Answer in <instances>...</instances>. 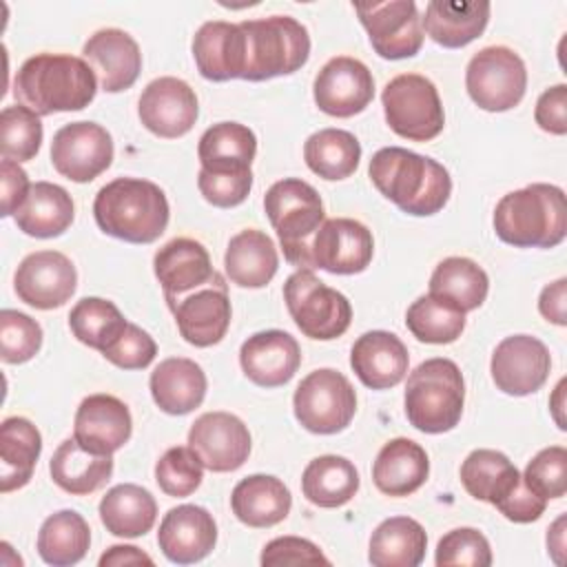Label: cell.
Instances as JSON below:
<instances>
[{
    "instance_id": "9",
    "label": "cell",
    "mask_w": 567,
    "mask_h": 567,
    "mask_svg": "<svg viewBox=\"0 0 567 567\" xmlns=\"http://www.w3.org/2000/svg\"><path fill=\"white\" fill-rule=\"evenodd\" d=\"M388 126L405 140L430 142L445 126V113L432 80L419 73L392 78L381 93Z\"/></svg>"
},
{
    "instance_id": "33",
    "label": "cell",
    "mask_w": 567,
    "mask_h": 567,
    "mask_svg": "<svg viewBox=\"0 0 567 567\" xmlns=\"http://www.w3.org/2000/svg\"><path fill=\"white\" fill-rule=\"evenodd\" d=\"M42 452L38 427L24 416H9L0 425V492L24 487Z\"/></svg>"
},
{
    "instance_id": "11",
    "label": "cell",
    "mask_w": 567,
    "mask_h": 567,
    "mask_svg": "<svg viewBox=\"0 0 567 567\" xmlns=\"http://www.w3.org/2000/svg\"><path fill=\"white\" fill-rule=\"evenodd\" d=\"M292 410L308 432L337 434L350 425L357 412V394L339 370L319 368L297 385Z\"/></svg>"
},
{
    "instance_id": "54",
    "label": "cell",
    "mask_w": 567,
    "mask_h": 567,
    "mask_svg": "<svg viewBox=\"0 0 567 567\" xmlns=\"http://www.w3.org/2000/svg\"><path fill=\"white\" fill-rule=\"evenodd\" d=\"M261 565H330V560L312 540L299 536H281L264 547Z\"/></svg>"
},
{
    "instance_id": "22",
    "label": "cell",
    "mask_w": 567,
    "mask_h": 567,
    "mask_svg": "<svg viewBox=\"0 0 567 567\" xmlns=\"http://www.w3.org/2000/svg\"><path fill=\"white\" fill-rule=\"evenodd\" d=\"M133 419L124 401L113 394L82 399L73 421V439L93 454H113L131 439Z\"/></svg>"
},
{
    "instance_id": "8",
    "label": "cell",
    "mask_w": 567,
    "mask_h": 567,
    "mask_svg": "<svg viewBox=\"0 0 567 567\" xmlns=\"http://www.w3.org/2000/svg\"><path fill=\"white\" fill-rule=\"evenodd\" d=\"M284 301L297 328L310 339L330 341L350 328L348 297L326 286L312 270H297L286 279Z\"/></svg>"
},
{
    "instance_id": "56",
    "label": "cell",
    "mask_w": 567,
    "mask_h": 567,
    "mask_svg": "<svg viewBox=\"0 0 567 567\" xmlns=\"http://www.w3.org/2000/svg\"><path fill=\"white\" fill-rule=\"evenodd\" d=\"M0 184H2V217L16 215V210L24 204L31 184L24 168L13 159H2L0 164Z\"/></svg>"
},
{
    "instance_id": "55",
    "label": "cell",
    "mask_w": 567,
    "mask_h": 567,
    "mask_svg": "<svg viewBox=\"0 0 567 567\" xmlns=\"http://www.w3.org/2000/svg\"><path fill=\"white\" fill-rule=\"evenodd\" d=\"M534 120L545 133H567V84H556L540 93V97L536 100Z\"/></svg>"
},
{
    "instance_id": "49",
    "label": "cell",
    "mask_w": 567,
    "mask_h": 567,
    "mask_svg": "<svg viewBox=\"0 0 567 567\" xmlns=\"http://www.w3.org/2000/svg\"><path fill=\"white\" fill-rule=\"evenodd\" d=\"M525 485L540 498H563L567 492V450L549 445L540 450L525 467Z\"/></svg>"
},
{
    "instance_id": "44",
    "label": "cell",
    "mask_w": 567,
    "mask_h": 567,
    "mask_svg": "<svg viewBox=\"0 0 567 567\" xmlns=\"http://www.w3.org/2000/svg\"><path fill=\"white\" fill-rule=\"evenodd\" d=\"M126 323L128 321L120 308L102 297H84L69 312V328L73 337L100 352L122 334Z\"/></svg>"
},
{
    "instance_id": "3",
    "label": "cell",
    "mask_w": 567,
    "mask_h": 567,
    "mask_svg": "<svg viewBox=\"0 0 567 567\" xmlns=\"http://www.w3.org/2000/svg\"><path fill=\"white\" fill-rule=\"evenodd\" d=\"M164 190L140 177H117L104 184L93 202V217L102 233L128 241L151 244L168 226Z\"/></svg>"
},
{
    "instance_id": "51",
    "label": "cell",
    "mask_w": 567,
    "mask_h": 567,
    "mask_svg": "<svg viewBox=\"0 0 567 567\" xmlns=\"http://www.w3.org/2000/svg\"><path fill=\"white\" fill-rule=\"evenodd\" d=\"M489 505H494L512 523H532L540 518V514L547 507V501L534 494L525 485L523 474L514 467L492 494Z\"/></svg>"
},
{
    "instance_id": "17",
    "label": "cell",
    "mask_w": 567,
    "mask_h": 567,
    "mask_svg": "<svg viewBox=\"0 0 567 567\" xmlns=\"http://www.w3.org/2000/svg\"><path fill=\"white\" fill-rule=\"evenodd\" d=\"M547 346L532 334L505 337L492 354L489 372L496 388L509 396H527L540 390L549 377Z\"/></svg>"
},
{
    "instance_id": "23",
    "label": "cell",
    "mask_w": 567,
    "mask_h": 567,
    "mask_svg": "<svg viewBox=\"0 0 567 567\" xmlns=\"http://www.w3.org/2000/svg\"><path fill=\"white\" fill-rule=\"evenodd\" d=\"M82 55L93 69L97 84L106 93L131 89L142 71V53L131 33L109 27L95 31L82 47Z\"/></svg>"
},
{
    "instance_id": "59",
    "label": "cell",
    "mask_w": 567,
    "mask_h": 567,
    "mask_svg": "<svg viewBox=\"0 0 567 567\" xmlns=\"http://www.w3.org/2000/svg\"><path fill=\"white\" fill-rule=\"evenodd\" d=\"M565 514H560L554 525L547 529V549L554 558V563H563V551H565Z\"/></svg>"
},
{
    "instance_id": "21",
    "label": "cell",
    "mask_w": 567,
    "mask_h": 567,
    "mask_svg": "<svg viewBox=\"0 0 567 567\" xmlns=\"http://www.w3.org/2000/svg\"><path fill=\"white\" fill-rule=\"evenodd\" d=\"M217 543V523L199 505H177L159 523L157 545L162 554L177 565L204 560Z\"/></svg>"
},
{
    "instance_id": "20",
    "label": "cell",
    "mask_w": 567,
    "mask_h": 567,
    "mask_svg": "<svg viewBox=\"0 0 567 567\" xmlns=\"http://www.w3.org/2000/svg\"><path fill=\"white\" fill-rule=\"evenodd\" d=\"M188 447L210 472H235L250 454V432L230 412H206L188 430Z\"/></svg>"
},
{
    "instance_id": "46",
    "label": "cell",
    "mask_w": 567,
    "mask_h": 567,
    "mask_svg": "<svg viewBox=\"0 0 567 567\" xmlns=\"http://www.w3.org/2000/svg\"><path fill=\"white\" fill-rule=\"evenodd\" d=\"M204 478V465L199 456L184 445L168 447L155 463V481L168 496H190Z\"/></svg>"
},
{
    "instance_id": "2",
    "label": "cell",
    "mask_w": 567,
    "mask_h": 567,
    "mask_svg": "<svg viewBox=\"0 0 567 567\" xmlns=\"http://www.w3.org/2000/svg\"><path fill=\"white\" fill-rule=\"evenodd\" d=\"M97 93L89 62L69 53H38L22 62L13 78V95L33 113L51 115L86 109Z\"/></svg>"
},
{
    "instance_id": "47",
    "label": "cell",
    "mask_w": 567,
    "mask_h": 567,
    "mask_svg": "<svg viewBox=\"0 0 567 567\" xmlns=\"http://www.w3.org/2000/svg\"><path fill=\"white\" fill-rule=\"evenodd\" d=\"M516 465L498 450H474L461 465V483L465 492L478 501L489 503L496 487Z\"/></svg>"
},
{
    "instance_id": "35",
    "label": "cell",
    "mask_w": 567,
    "mask_h": 567,
    "mask_svg": "<svg viewBox=\"0 0 567 567\" xmlns=\"http://www.w3.org/2000/svg\"><path fill=\"white\" fill-rule=\"evenodd\" d=\"M73 199L71 195L51 182H35L24 199V204L16 210V226L38 239H49L62 235L73 224Z\"/></svg>"
},
{
    "instance_id": "38",
    "label": "cell",
    "mask_w": 567,
    "mask_h": 567,
    "mask_svg": "<svg viewBox=\"0 0 567 567\" xmlns=\"http://www.w3.org/2000/svg\"><path fill=\"white\" fill-rule=\"evenodd\" d=\"M157 518L153 494L135 483L111 487L100 501V520L113 536L137 538L151 532Z\"/></svg>"
},
{
    "instance_id": "12",
    "label": "cell",
    "mask_w": 567,
    "mask_h": 567,
    "mask_svg": "<svg viewBox=\"0 0 567 567\" xmlns=\"http://www.w3.org/2000/svg\"><path fill=\"white\" fill-rule=\"evenodd\" d=\"M166 303L186 343L195 348H210L226 337L233 310L221 272L186 295L166 299Z\"/></svg>"
},
{
    "instance_id": "4",
    "label": "cell",
    "mask_w": 567,
    "mask_h": 567,
    "mask_svg": "<svg viewBox=\"0 0 567 567\" xmlns=\"http://www.w3.org/2000/svg\"><path fill=\"white\" fill-rule=\"evenodd\" d=\"M494 230L514 248L558 246L567 235L563 188L538 182L503 195L494 208Z\"/></svg>"
},
{
    "instance_id": "16",
    "label": "cell",
    "mask_w": 567,
    "mask_h": 567,
    "mask_svg": "<svg viewBox=\"0 0 567 567\" xmlns=\"http://www.w3.org/2000/svg\"><path fill=\"white\" fill-rule=\"evenodd\" d=\"M75 286V266L58 250H35L27 255L13 275L18 299L38 310L64 306L73 297Z\"/></svg>"
},
{
    "instance_id": "50",
    "label": "cell",
    "mask_w": 567,
    "mask_h": 567,
    "mask_svg": "<svg viewBox=\"0 0 567 567\" xmlns=\"http://www.w3.org/2000/svg\"><path fill=\"white\" fill-rule=\"evenodd\" d=\"M434 563L439 567L470 565V567H489L492 549L487 538L474 527L450 529L436 545Z\"/></svg>"
},
{
    "instance_id": "39",
    "label": "cell",
    "mask_w": 567,
    "mask_h": 567,
    "mask_svg": "<svg viewBox=\"0 0 567 567\" xmlns=\"http://www.w3.org/2000/svg\"><path fill=\"white\" fill-rule=\"evenodd\" d=\"M301 489L317 507H341L359 492V472L346 456L323 454L306 465L301 474Z\"/></svg>"
},
{
    "instance_id": "18",
    "label": "cell",
    "mask_w": 567,
    "mask_h": 567,
    "mask_svg": "<svg viewBox=\"0 0 567 567\" xmlns=\"http://www.w3.org/2000/svg\"><path fill=\"white\" fill-rule=\"evenodd\" d=\"M315 104L332 117H352L374 97V78L370 69L350 55L330 58L312 84Z\"/></svg>"
},
{
    "instance_id": "43",
    "label": "cell",
    "mask_w": 567,
    "mask_h": 567,
    "mask_svg": "<svg viewBox=\"0 0 567 567\" xmlns=\"http://www.w3.org/2000/svg\"><path fill=\"white\" fill-rule=\"evenodd\" d=\"M408 330L423 343H452L465 330V312L439 295H423L405 312Z\"/></svg>"
},
{
    "instance_id": "45",
    "label": "cell",
    "mask_w": 567,
    "mask_h": 567,
    "mask_svg": "<svg viewBox=\"0 0 567 567\" xmlns=\"http://www.w3.org/2000/svg\"><path fill=\"white\" fill-rule=\"evenodd\" d=\"M42 146L40 115L24 104L4 106L0 113V153L4 159L29 162Z\"/></svg>"
},
{
    "instance_id": "36",
    "label": "cell",
    "mask_w": 567,
    "mask_h": 567,
    "mask_svg": "<svg viewBox=\"0 0 567 567\" xmlns=\"http://www.w3.org/2000/svg\"><path fill=\"white\" fill-rule=\"evenodd\" d=\"M257 153L255 133L239 122H219L204 131L197 144L202 171L241 173L250 171Z\"/></svg>"
},
{
    "instance_id": "10",
    "label": "cell",
    "mask_w": 567,
    "mask_h": 567,
    "mask_svg": "<svg viewBox=\"0 0 567 567\" xmlns=\"http://www.w3.org/2000/svg\"><path fill=\"white\" fill-rule=\"evenodd\" d=\"M465 86L478 109L489 113L509 111L523 100L527 89L525 62L509 47H485L467 62Z\"/></svg>"
},
{
    "instance_id": "42",
    "label": "cell",
    "mask_w": 567,
    "mask_h": 567,
    "mask_svg": "<svg viewBox=\"0 0 567 567\" xmlns=\"http://www.w3.org/2000/svg\"><path fill=\"white\" fill-rule=\"evenodd\" d=\"M303 159L308 168L323 179H346L359 166L361 144L350 131L321 128L306 140Z\"/></svg>"
},
{
    "instance_id": "48",
    "label": "cell",
    "mask_w": 567,
    "mask_h": 567,
    "mask_svg": "<svg viewBox=\"0 0 567 567\" xmlns=\"http://www.w3.org/2000/svg\"><path fill=\"white\" fill-rule=\"evenodd\" d=\"M42 346V328L18 310L0 312V357L4 363H27Z\"/></svg>"
},
{
    "instance_id": "37",
    "label": "cell",
    "mask_w": 567,
    "mask_h": 567,
    "mask_svg": "<svg viewBox=\"0 0 567 567\" xmlns=\"http://www.w3.org/2000/svg\"><path fill=\"white\" fill-rule=\"evenodd\" d=\"M427 534L410 516H392L377 525L370 536L368 560L374 567H416L425 558Z\"/></svg>"
},
{
    "instance_id": "5",
    "label": "cell",
    "mask_w": 567,
    "mask_h": 567,
    "mask_svg": "<svg viewBox=\"0 0 567 567\" xmlns=\"http://www.w3.org/2000/svg\"><path fill=\"white\" fill-rule=\"evenodd\" d=\"M405 416L425 434H443L458 425L465 381L452 359L434 357L419 363L405 383Z\"/></svg>"
},
{
    "instance_id": "34",
    "label": "cell",
    "mask_w": 567,
    "mask_h": 567,
    "mask_svg": "<svg viewBox=\"0 0 567 567\" xmlns=\"http://www.w3.org/2000/svg\"><path fill=\"white\" fill-rule=\"evenodd\" d=\"M53 483L73 494L84 496L100 489L113 474V454H93L75 439H64L49 461Z\"/></svg>"
},
{
    "instance_id": "58",
    "label": "cell",
    "mask_w": 567,
    "mask_h": 567,
    "mask_svg": "<svg viewBox=\"0 0 567 567\" xmlns=\"http://www.w3.org/2000/svg\"><path fill=\"white\" fill-rule=\"evenodd\" d=\"M153 565V558L133 545H113L100 556V567L109 565Z\"/></svg>"
},
{
    "instance_id": "28",
    "label": "cell",
    "mask_w": 567,
    "mask_h": 567,
    "mask_svg": "<svg viewBox=\"0 0 567 567\" xmlns=\"http://www.w3.org/2000/svg\"><path fill=\"white\" fill-rule=\"evenodd\" d=\"M148 388L162 412L182 416L202 405L206 396V374L193 359L171 357L151 372Z\"/></svg>"
},
{
    "instance_id": "13",
    "label": "cell",
    "mask_w": 567,
    "mask_h": 567,
    "mask_svg": "<svg viewBox=\"0 0 567 567\" xmlns=\"http://www.w3.org/2000/svg\"><path fill=\"white\" fill-rule=\"evenodd\" d=\"M113 162L111 133L95 122H71L55 131L51 142L53 168L78 184L104 173Z\"/></svg>"
},
{
    "instance_id": "57",
    "label": "cell",
    "mask_w": 567,
    "mask_h": 567,
    "mask_svg": "<svg viewBox=\"0 0 567 567\" xmlns=\"http://www.w3.org/2000/svg\"><path fill=\"white\" fill-rule=\"evenodd\" d=\"M565 299H567V279L565 277L556 279L554 284H547L538 297L540 315L556 326H565L567 323V301Z\"/></svg>"
},
{
    "instance_id": "53",
    "label": "cell",
    "mask_w": 567,
    "mask_h": 567,
    "mask_svg": "<svg viewBox=\"0 0 567 567\" xmlns=\"http://www.w3.org/2000/svg\"><path fill=\"white\" fill-rule=\"evenodd\" d=\"M197 188L202 197L217 208L239 206L252 188V171L241 173H208L199 168Z\"/></svg>"
},
{
    "instance_id": "19",
    "label": "cell",
    "mask_w": 567,
    "mask_h": 567,
    "mask_svg": "<svg viewBox=\"0 0 567 567\" xmlns=\"http://www.w3.org/2000/svg\"><path fill=\"white\" fill-rule=\"evenodd\" d=\"M137 115L153 135L166 140L182 137L197 122V95L190 84L179 78H155L140 95Z\"/></svg>"
},
{
    "instance_id": "26",
    "label": "cell",
    "mask_w": 567,
    "mask_h": 567,
    "mask_svg": "<svg viewBox=\"0 0 567 567\" xmlns=\"http://www.w3.org/2000/svg\"><path fill=\"white\" fill-rule=\"evenodd\" d=\"M193 58L202 78L226 82L244 75L246 40L235 22L208 20L193 38Z\"/></svg>"
},
{
    "instance_id": "41",
    "label": "cell",
    "mask_w": 567,
    "mask_h": 567,
    "mask_svg": "<svg viewBox=\"0 0 567 567\" xmlns=\"http://www.w3.org/2000/svg\"><path fill=\"white\" fill-rule=\"evenodd\" d=\"M489 290L487 272L470 257H447L430 277V292L447 299L458 310H476Z\"/></svg>"
},
{
    "instance_id": "29",
    "label": "cell",
    "mask_w": 567,
    "mask_h": 567,
    "mask_svg": "<svg viewBox=\"0 0 567 567\" xmlns=\"http://www.w3.org/2000/svg\"><path fill=\"white\" fill-rule=\"evenodd\" d=\"M430 474V461L425 450L405 436L388 441L372 465V481L379 492L388 496L414 494Z\"/></svg>"
},
{
    "instance_id": "14",
    "label": "cell",
    "mask_w": 567,
    "mask_h": 567,
    "mask_svg": "<svg viewBox=\"0 0 567 567\" xmlns=\"http://www.w3.org/2000/svg\"><path fill=\"white\" fill-rule=\"evenodd\" d=\"M354 11L368 31L372 49L381 58L403 60L419 53L423 44V24L412 0L354 4Z\"/></svg>"
},
{
    "instance_id": "1",
    "label": "cell",
    "mask_w": 567,
    "mask_h": 567,
    "mask_svg": "<svg viewBox=\"0 0 567 567\" xmlns=\"http://www.w3.org/2000/svg\"><path fill=\"white\" fill-rule=\"evenodd\" d=\"M368 175L383 197L414 217L443 210L452 193V179L443 164L401 146L379 148L370 159Z\"/></svg>"
},
{
    "instance_id": "25",
    "label": "cell",
    "mask_w": 567,
    "mask_h": 567,
    "mask_svg": "<svg viewBox=\"0 0 567 567\" xmlns=\"http://www.w3.org/2000/svg\"><path fill=\"white\" fill-rule=\"evenodd\" d=\"M350 365L365 388L388 390L405 379L410 354L394 332L370 330L354 341Z\"/></svg>"
},
{
    "instance_id": "31",
    "label": "cell",
    "mask_w": 567,
    "mask_h": 567,
    "mask_svg": "<svg viewBox=\"0 0 567 567\" xmlns=\"http://www.w3.org/2000/svg\"><path fill=\"white\" fill-rule=\"evenodd\" d=\"M489 2H452L432 0L425 7V18H421L423 31L445 49H461L476 40L489 20Z\"/></svg>"
},
{
    "instance_id": "30",
    "label": "cell",
    "mask_w": 567,
    "mask_h": 567,
    "mask_svg": "<svg viewBox=\"0 0 567 567\" xmlns=\"http://www.w3.org/2000/svg\"><path fill=\"white\" fill-rule=\"evenodd\" d=\"M230 507L237 520L248 527H272L290 514L292 496L281 478L250 474L235 485Z\"/></svg>"
},
{
    "instance_id": "32",
    "label": "cell",
    "mask_w": 567,
    "mask_h": 567,
    "mask_svg": "<svg viewBox=\"0 0 567 567\" xmlns=\"http://www.w3.org/2000/svg\"><path fill=\"white\" fill-rule=\"evenodd\" d=\"M224 268L233 284L241 288H264L279 268L275 241L257 228H246L230 237Z\"/></svg>"
},
{
    "instance_id": "15",
    "label": "cell",
    "mask_w": 567,
    "mask_h": 567,
    "mask_svg": "<svg viewBox=\"0 0 567 567\" xmlns=\"http://www.w3.org/2000/svg\"><path fill=\"white\" fill-rule=\"evenodd\" d=\"M374 255V239L365 224L350 217L326 219L310 239V270L321 268L332 275L363 272Z\"/></svg>"
},
{
    "instance_id": "6",
    "label": "cell",
    "mask_w": 567,
    "mask_h": 567,
    "mask_svg": "<svg viewBox=\"0 0 567 567\" xmlns=\"http://www.w3.org/2000/svg\"><path fill=\"white\" fill-rule=\"evenodd\" d=\"M246 40L241 80L261 82L299 71L310 55L308 29L292 16L239 22Z\"/></svg>"
},
{
    "instance_id": "24",
    "label": "cell",
    "mask_w": 567,
    "mask_h": 567,
    "mask_svg": "<svg viewBox=\"0 0 567 567\" xmlns=\"http://www.w3.org/2000/svg\"><path fill=\"white\" fill-rule=\"evenodd\" d=\"M239 363L255 385L279 388L299 370L301 348L284 330H261L241 343Z\"/></svg>"
},
{
    "instance_id": "7",
    "label": "cell",
    "mask_w": 567,
    "mask_h": 567,
    "mask_svg": "<svg viewBox=\"0 0 567 567\" xmlns=\"http://www.w3.org/2000/svg\"><path fill=\"white\" fill-rule=\"evenodd\" d=\"M264 210L279 237L284 257L299 270H310V239L326 221L317 188L297 177L279 179L266 190Z\"/></svg>"
},
{
    "instance_id": "40",
    "label": "cell",
    "mask_w": 567,
    "mask_h": 567,
    "mask_svg": "<svg viewBox=\"0 0 567 567\" xmlns=\"http://www.w3.org/2000/svg\"><path fill=\"white\" fill-rule=\"evenodd\" d=\"M91 545V529L75 509H60L44 518L38 532V554L47 565L66 567L80 563Z\"/></svg>"
},
{
    "instance_id": "52",
    "label": "cell",
    "mask_w": 567,
    "mask_h": 567,
    "mask_svg": "<svg viewBox=\"0 0 567 567\" xmlns=\"http://www.w3.org/2000/svg\"><path fill=\"white\" fill-rule=\"evenodd\" d=\"M155 354H157V343L153 341V337L131 321L126 323L122 334L102 350V357L122 370L148 368Z\"/></svg>"
},
{
    "instance_id": "27",
    "label": "cell",
    "mask_w": 567,
    "mask_h": 567,
    "mask_svg": "<svg viewBox=\"0 0 567 567\" xmlns=\"http://www.w3.org/2000/svg\"><path fill=\"white\" fill-rule=\"evenodd\" d=\"M153 270L164 290V299L186 295L217 275L208 250L190 237L166 241L153 257Z\"/></svg>"
}]
</instances>
